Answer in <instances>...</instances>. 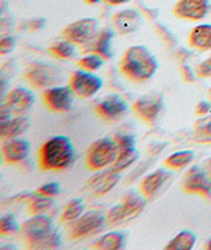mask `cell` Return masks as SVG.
<instances>
[{
  "instance_id": "cell-32",
  "label": "cell",
  "mask_w": 211,
  "mask_h": 250,
  "mask_svg": "<svg viewBox=\"0 0 211 250\" xmlns=\"http://www.w3.org/2000/svg\"><path fill=\"white\" fill-rule=\"evenodd\" d=\"M103 62L104 59L102 56H99L96 55V53H93V52H91L90 55L83 56V57L78 61V66L81 69H83V70L94 73L102 68Z\"/></svg>"
},
{
  "instance_id": "cell-20",
  "label": "cell",
  "mask_w": 211,
  "mask_h": 250,
  "mask_svg": "<svg viewBox=\"0 0 211 250\" xmlns=\"http://www.w3.org/2000/svg\"><path fill=\"white\" fill-rule=\"evenodd\" d=\"M114 36L115 32L111 31L110 28H104L102 31H99L98 36L95 37L93 42L87 48V50H90L93 53L102 56L104 60L111 59L113 57V50H111V44H113Z\"/></svg>"
},
{
  "instance_id": "cell-17",
  "label": "cell",
  "mask_w": 211,
  "mask_h": 250,
  "mask_svg": "<svg viewBox=\"0 0 211 250\" xmlns=\"http://www.w3.org/2000/svg\"><path fill=\"white\" fill-rule=\"evenodd\" d=\"M162 106L164 102L161 96H144L135 102L134 111L139 118L151 123L161 113Z\"/></svg>"
},
{
  "instance_id": "cell-21",
  "label": "cell",
  "mask_w": 211,
  "mask_h": 250,
  "mask_svg": "<svg viewBox=\"0 0 211 250\" xmlns=\"http://www.w3.org/2000/svg\"><path fill=\"white\" fill-rule=\"evenodd\" d=\"M169 176V173L164 169H157L154 172L149 173L140 183V192L145 199H151L157 193V191L165 183V180Z\"/></svg>"
},
{
  "instance_id": "cell-26",
  "label": "cell",
  "mask_w": 211,
  "mask_h": 250,
  "mask_svg": "<svg viewBox=\"0 0 211 250\" xmlns=\"http://www.w3.org/2000/svg\"><path fill=\"white\" fill-rule=\"evenodd\" d=\"M197 236L192 230H182L177 233L171 241L168 242L165 249L169 250H192L195 246Z\"/></svg>"
},
{
  "instance_id": "cell-34",
  "label": "cell",
  "mask_w": 211,
  "mask_h": 250,
  "mask_svg": "<svg viewBox=\"0 0 211 250\" xmlns=\"http://www.w3.org/2000/svg\"><path fill=\"white\" fill-rule=\"evenodd\" d=\"M59 192H61V186H59V183L50 182L44 184V186H41L40 188L36 191V193L41 196L54 197V196L59 195Z\"/></svg>"
},
{
  "instance_id": "cell-9",
  "label": "cell",
  "mask_w": 211,
  "mask_h": 250,
  "mask_svg": "<svg viewBox=\"0 0 211 250\" xmlns=\"http://www.w3.org/2000/svg\"><path fill=\"white\" fill-rule=\"evenodd\" d=\"M53 217L46 216V214H33L21 225L20 233L29 248L35 242L40 241L41 238L48 236L50 232H53Z\"/></svg>"
},
{
  "instance_id": "cell-14",
  "label": "cell",
  "mask_w": 211,
  "mask_h": 250,
  "mask_svg": "<svg viewBox=\"0 0 211 250\" xmlns=\"http://www.w3.org/2000/svg\"><path fill=\"white\" fill-rule=\"evenodd\" d=\"M31 152L29 142L21 138H11L3 142L1 147V158L5 163L18 164L28 158Z\"/></svg>"
},
{
  "instance_id": "cell-41",
  "label": "cell",
  "mask_w": 211,
  "mask_h": 250,
  "mask_svg": "<svg viewBox=\"0 0 211 250\" xmlns=\"http://www.w3.org/2000/svg\"><path fill=\"white\" fill-rule=\"evenodd\" d=\"M205 248H206L207 250H211V238H210V240H209V242H207L206 246H205Z\"/></svg>"
},
{
  "instance_id": "cell-37",
  "label": "cell",
  "mask_w": 211,
  "mask_h": 250,
  "mask_svg": "<svg viewBox=\"0 0 211 250\" xmlns=\"http://www.w3.org/2000/svg\"><path fill=\"white\" fill-rule=\"evenodd\" d=\"M197 73L199 77L203 78H210L211 77V56L207 60H205L201 65L198 66Z\"/></svg>"
},
{
  "instance_id": "cell-28",
  "label": "cell",
  "mask_w": 211,
  "mask_h": 250,
  "mask_svg": "<svg viewBox=\"0 0 211 250\" xmlns=\"http://www.w3.org/2000/svg\"><path fill=\"white\" fill-rule=\"evenodd\" d=\"M85 213V204L81 199H73L66 204L65 209L61 213V221L65 224H72Z\"/></svg>"
},
{
  "instance_id": "cell-38",
  "label": "cell",
  "mask_w": 211,
  "mask_h": 250,
  "mask_svg": "<svg viewBox=\"0 0 211 250\" xmlns=\"http://www.w3.org/2000/svg\"><path fill=\"white\" fill-rule=\"evenodd\" d=\"M195 113H197L198 115H201V117H203V115H209V114L211 113V104L210 102H206V101H202L201 104H198Z\"/></svg>"
},
{
  "instance_id": "cell-10",
  "label": "cell",
  "mask_w": 211,
  "mask_h": 250,
  "mask_svg": "<svg viewBox=\"0 0 211 250\" xmlns=\"http://www.w3.org/2000/svg\"><path fill=\"white\" fill-rule=\"evenodd\" d=\"M74 96L70 86H52L42 91L46 107L54 113H69L74 104Z\"/></svg>"
},
{
  "instance_id": "cell-42",
  "label": "cell",
  "mask_w": 211,
  "mask_h": 250,
  "mask_svg": "<svg viewBox=\"0 0 211 250\" xmlns=\"http://www.w3.org/2000/svg\"><path fill=\"white\" fill-rule=\"evenodd\" d=\"M87 3H99V1H102V0H86Z\"/></svg>"
},
{
  "instance_id": "cell-18",
  "label": "cell",
  "mask_w": 211,
  "mask_h": 250,
  "mask_svg": "<svg viewBox=\"0 0 211 250\" xmlns=\"http://www.w3.org/2000/svg\"><path fill=\"white\" fill-rule=\"evenodd\" d=\"M143 24V16L135 9H124L114 16V25L117 33L130 35L136 32Z\"/></svg>"
},
{
  "instance_id": "cell-25",
  "label": "cell",
  "mask_w": 211,
  "mask_h": 250,
  "mask_svg": "<svg viewBox=\"0 0 211 250\" xmlns=\"http://www.w3.org/2000/svg\"><path fill=\"white\" fill-rule=\"evenodd\" d=\"M139 151L136 150V147H128V148H121L117 151V156L115 162L113 163V167L117 172H123L126 171L135 163L136 160L139 159Z\"/></svg>"
},
{
  "instance_id": "cell-4",
  "label": "cell",
  "mask_w": 211,
  "mask_h": 250,
  "mask_svg": "<svg viewBox=\"0 0 211 250\" xmlns=\"http://www.w3.org/2000/svg\"><path fill=\"white\" fill-rule=\"evenodd\" d=\"M117 145L115 139L110 138H100L95 141L87 148L86 152V166L91 171H100L113 166L117 156Z\"/></svg>"
},
{
  "instance_id": "cell-12",
  "label": "cell",
  "mask_w": 211,
  "mask_h": 250,
  "mask_svg": "<svg viewBox=\"0 0 211 250\" xmlns=\"http://www.w3.org/2000/svg\"><path fill=\"white\" fill-rule=\"evenodd\" d=\"M130 110V106L124 98L117 94H110L95 106V113L104 121L115 122L121 119Z\"/></svg>"
},
{
  "instance_id": "cell-33",
  "label": "cell",
  "mask_w": 211,
  "mask_h": 250,
  "mask_svg": "<svg viewBox=\"0 0 211 250\" xmlns=\"http://www.w3.org/2000/svg\"><path fill=\"white\" fill-rule=\"evenodd\" d=\"M195 141L202 143H211V119H201L199 126L195 130Z\"/></svg>"
},
{
  "instance_id": "cell-36",
  "label": "cell",
  "mask_w": 211,
  "mask_h": 250,
  "mask_svg": "<svg viewBox=\"0 0 211 250\" xmlns=\"http://www.w3.org/2000/svg\"><path fill=\"white\" fill-rule=\"evenodd\" d=\"M115 142H116L119 150L135 146V138L132 135H117V137H115Z\"/></svg>"
},
{
  "instance_id": "cell-13",
  "label": "cell",
  "mask_w": 211,
  "mask_h": 250,
  "mask_svg": "<svg viewBox=\"0 0 211 250\" xmlns=\"http://www.w3.org/2000/svg\"><path fill=\"white\" fill-rule=\"evenodd\" d=\"M120 172H117L113 167L107 169H100L87 182V189L95 196H103L113 191L120 182Z\"/></svg>"
},
{
  "instance_id": "cell-30",
  "label": "cell",
  "mask_w": 211,
  "mask_h": 250,
  "mask_svg": "<svg viewBox=\"0 0 211 250\" xmlns=\"http://www.w3.org/2000/svg\"><path fill=\"white\" fill-rule=\"evenodd\" d=\"M49 52L53 56H56L57 59L69 60L74 57V55H76V46H74L72 41L63 39L62 41L54 42L53 45L49 48Z\"/></svg>"
},
{
  "instance_id": "cell-24",
  "label": "cell",
  "mask_w": 211,
  "mask_h": 250,
  "mask_svg": "<svg viewBox=\"0 0 211 250\" xmlns=\"http://www.w3.org/2000/svg\"><path fill=\"white\" fill-rule=\"evenodd\" d=\"M126 248V234L121 232H110L99 238L94 244L98 250H120Z\"/></svg>"
},
{
  "instance_id": "cell-5",
  "label": "cell",
  "mask_w": 211,
  "mask_h": 250,
  "mask_svg": "<svg viewBox=\"0 0 211 250\" xmlns=\"http://www.w3.org/2000/svg\"><path fill=\"white\" fill-rule=\"evenodd\" d=\"M107 227L106 214L99 210H89L82 214L74 223L69 224V236L73 240L95 236Z\"/></svg>"
},
{
  "instance_id": "cell-22",
  "label": "cell",
  "mask_w": 211,
  "mask_h": 250,
  "mask_svg": "<svg viewBox=\"0 0 211 250\" xmlns=\"http://www.w3.org/2000/svg\"><path fill=\"white\" fill-rule=\"evenodd\" d=\"M189 44L195 49L206 50L211 49V24H201L193 28L189 36Z\"/></svg>"
},
{
  "instance_id": "cell-27",
  "label": "cell",
  "mask_w": 211,
  "mask_h": 250,
  "mask_svg": "<svg viewBox=\"0 0 211 250\" xmlns=\"http://www.w3.org/2000/svg\"><path fill=\"white\" fill-rule=\"evenodd\" d=\"M195 158L194 151L192 150H184V151H177L174 154H172L168 159L165 160V167L169 169H182L186 166L192 163Z\"/></svg>"
},
{
  "instance_id": "cell-23",
  "label": "cell",
  "mask_w": 211,
  "mask_h": 250,
  "mask_svg": "<svg viewBox=\"0 0 211 250\" xmlns=\"http://www.w3.org/2000/svg\"><path fill=\"white\" fill-rule=\"evenodd\" d=\"M29 212L32 214H46L53 217L59 212L58 205L53 200V197L48 196L35 195V197L29 201Z\"/></svg>"
},
{
  "instance_id": "cell-16",
  "label": "cell",
  "mask_w": 211,
  "mask_h": 250,
  "mask_svg": "<svg viewBox=\"0 0 211 250\" xmlns=\"http://www.w3.org/2000/svg\"><path fill=\"white\" fill-rule=\"evenodd\" d=\"M209 11V0H178L174 7L175 16L186 20H201Z\"/></svg>"
},
{
  "instance_id": "cell-1",
  "label": "cell",
  "mask_w": 211,
  "mask_h": 250,
  "mask_svg": "<svg viewBox=\"0 0 211 250\" xmlns=\"http://www.w3.org/2000/svg\"><path fill=\"white\" fill-rule=\"evenodd\" d=\"M76 160V150L68 137L49 138L38 151V163L44 171H63Z\"/></svg>"
},
{
  "instance_id": "cell-15",
  "label": "cell",
  "mask_w": 211,
  "mask_h": 250,
  "mask_svg": "<svg viewBox=\"0 0 211 250\" xmlns=\"http://www.w3.org/2000/svg\"><path fill=\"white\" fill-rule=\"evenodd\" d=\"M4 102L16 115H24L35 105V94L27 87H15L5 97Z\"/></svg>"
},
{
  "instance_id": "cell-31",
  "label": "cell",
  "mask_w": 211,
  "mask_h": 250,
  "mask_svg": "<svg viewBox=\"0 0 211 250\" xmlns=\"http://www.w3.org/2000/svg\"><path fill=\"white\" fill-rule=\"evenodd\" d=\"M20 224L18 218L15 217V214L7 213L1 216L0 218V234L1 236H14L16 233L20 232Z\"/></svg>"
},
{
  "instance_id": "cell-35",
  "label": "cell",
  "mask_w": 211,
  "mask_h": 250,
  "mask_svg": "<svg viewBox=\"0 0 211 250\" xmlns=\"http://www.w3.org/2000/svg\"><path fill=\"white\" fill-rule=\"evenodd\" d=\"M16 46V39L14 36H4L0 41V53L3 56L8 55Z\"/></svg>"
},
{
  "instance_id": "cell-8",
  "label": "cell",
  "mask_w": 211,
  "mask_h": 250,
  "mask_svg": "<svg viewBox=\"0 0 211 250\" xmlns=\"http://www.w3.org/2000/svg\"><path fill=\"white\" fill-rule=\"evenodd\" d=\"M69 86L72 87V90L77 97L89 100L95 94H98V91L103 86V81L93 72L79 69L70 76Z\"/></svg>"
},
{
  "instance_id": "cell-40",
  "label": "cell",
  "mask_w": 211,
  "mask_h": 250,
  "mask_svg": "<svg viewBox=\"0 0 211 250\" xmlns=\"http://www.w3.org/2000/svg\"><path fill=\"white\" fill-rule=\"evenodd\" d=\"M203 168L206 169V172L209 173V176L211 178V158L206 160V163H205V167H203Z\"/></svg>"
},
{
  "instance_id": "cell-19",
  "label": "cell",
  "mask_w": 211,
  "mask_h": 250,
  "mask_svg": "<svg viewBox=\"0 0 211 250\" xmlns=\"http://www.w3.org/2000/svg\"><path fill=\"white\" fill-rule=\"evenodd\" d=\"M29 127H31V122L27 117L16 115L5 122H0V135L3 141L11 138H19L24 132H27Z\"/></svg>"
},
{
  "instance_id": "cell-11",
  "label": "cell",
  "mask_w": 211,
  "mask_h": 250,
  "mask_svg": "<svg viewBox=\"0 0 211 250\" xmlns=\"http://www.w3.org/2000/svg\"><path fill=\"white\" fill-rule=\"evenodd\" d=\"M182 189L186 193L201 195L206 199H211V178L206 169L199 166H193L185 173Z\"/></svg>"
},
{
  "instance_id": "cell-29",
  "label": "cell",
  "mask_w": 211,
  "mask_h": 250,
  "mask_svg": "<svg viewBox=\"0 0 211 250\" xmlns=\"http://www.w3.org/2000/svg\"><path fill=\"white\" fill-rule=\"evenodd\" d=\"M62 245V236L61 233L54 229L53 232H50L48 236L41 238L40 241L35 242L33 245L29 246V249H38V250H52L58 249Z\"/></svg>"
},
{
  "instance_id": "cell-3",
  "label": "cell",
  "mask_w": 211,
  "mask_h": 250,
  "mask_svg": "<svg viewBox=\"0 0 211 250\" xmlns=\"http://www.w3.org/2000/svg\"><path fill=\"white\" fill-rule=\"evenodd\" d=\"M147 199L141 195V192L130 191L123 196V199L117 205L113 207L106 214L107 227H115L130 221L137 217L143 212Z\"/></svg>"
},
{
  "instance_id": "cell-39",
  "label": "cell",
  "mask_w": 211,
  "mask_h": 250,
  "mask_svg": "<svg viewBox=\"0 0 211 250\" xmlns=\"http://www.w3.org/2000/svg\"><path fill=\"white\" fill-rule=\"evenodd\" d=\"M104 1L110 5H120V4H126V3H128V1H131V0H104Z\"/></svg>"
},
{
  "instance_id": "cell-2",
  "label": "cell",
  "mask_w": 211,
  "mask_h": 250,
  "mask_svg": "<svg viewBox=\"0 0 211 250\" xmlns=\"http://www.w3.org/2000/svg\"><path fill=\"white\" fill-rule=\"evenodd\" d=\"M158 61L144 45H132L121 57V73L134 81H147L157 72Z\"/></svg>"
},
{
  "instance_id": "cell-6",
  "label": "cell",
  "mask_w": 211,
  "mask_h": 250,
  "mask_svg": "<svg viewBox=\"0 0 211 250\" xmlns=\"http://www.w3.org/2000/svg\"><path fill=\"white\" fill-rule=\"evenodd\" d=\"M99 33V20L86 18L69 24L62 31L65 40L72 41L76 45H90Z\"/></svg>"
},
{
  "instance_id": "cell-7",
  "label": "cell",
  "mask_w": 211,
  "mask_h": 250,
  "mask_svg": "<svg viewBox=\"0 0 211 250\" xmlns=\"http://www.w3.org/2000/svg\"><path fill=\"white\" fill-rule=\"evenodd\" d=\"M25 80L31 86L36 89H48L54 86L61 80V72L57 66L36 61L28 65Z\"/></svg>"
}]
</instances>
